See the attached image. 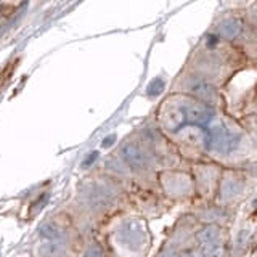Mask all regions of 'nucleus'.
I'll return each instance as SVG.
<instances>
[{
  "label": "nucleus",
  "mask_w": 257,
  "mask_h": 257,
  "mask_svg": "<svg viewBox=\"0 0 257 257\" xmlns=\"http://www.w3.org/2000/svg\"><path fill=\"white\" fill-rule=\"evenodd\" d=\"M124 158L134 166H145L147 164V158L143 156V153L135 147V145H127L122 151Z\"/></svg>",
  "instance_id": "1"
}]
</instances>
